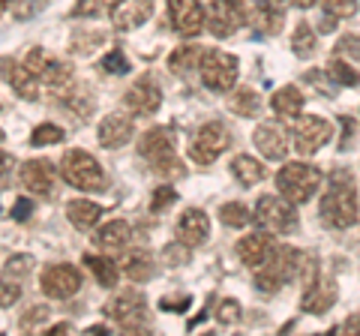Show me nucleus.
<instances>
[{
    "label": "nucleus",
    "instance_id": "f257e3e1",
    "mask_svg": "<svg viewBox=\"0 0 360 336\" xmlns=\"http://www.w3.org/2000/svg\"><path fill=\"white\" fill-rule=\"evenodd\" d=\"M321 222L328 228H352L357 222V183L354 174L348 168H333L328 177V189H324V198L319 205Z\"/></svg>",
    "mask_w": 360,
    "mask_h": 336
},
{
    "label": "nucleus",
    "instance_id": "f03ea898",
    "mask_svg": "<svg viewBox=\"0 0 360 336\" xmlns=\"http://www.w3.org/2000/svg\"><path fill=\"white\" fill-rule=\"evenodd\" d=\"M300 261L303 255L295 246H274V252L267 255L264 264L255 267V285L262 295H274L295 276H300Z\"/></svg>",
    "mask_w": 360,
    "mask_h": 336
},
{
    "label": "nucleus",
    "instance_id": "7ed1b4c3",
    "mask_svg": "<svg viewBox=\"0 0 360 336\" xmlns=\"http://www.w3.org/2000/svg\"><path fill=\"white\" fill-rule=\"evenodd\" d=\"M324 183V172L312 162H288L279 168L276 174V189L295 205H307V201L319 193Z\"/></svg>",
    "mask_w": 360,
    "mask_h": 336
},
{
    "label": "nucleus",
    "instance_id": "20e7f679",
    "mask_svg": "<svg viewBox=\"0 0 360 336\" xmlns=\"http://www.w3.org/2000/svg\"><path fill=\"white\" fill-rule=\"evenodd\" d=\"M139 153L150 162V168L162 177H177L184 174V165L177 160V150H174V138H172V129L165 127H153L141 136L139 141Z\"/></svg>",
    "mask_w": 360,
    "mask_h": 336
},
{
    "label": "nucleus",
    "instance_id": "39448f33",
    "mask_svg": "<svg viewBox=\"0 0 360 336\" xmlns=\"http://www.w3.org/2000/svg\"><path fill=\"white\" fill-rule=\"evenodd\" d=\"M60 177L70 186L84 189V193H105V183H108L103 165L87 150H66L60 160Z\"/></svg>",
    "mask_w": 360,
    "mask_h": 336
},
{
    "label": "nucleus",
    "instance_id": "423d86ee",
    "mask_svg": "<svg viewBox=\"0 0 360 336\" xmlns=\"http://www.w3.org/2000/svg\"><path fill=\"white\" fill-rule=\"evenodd\" d=\"M105 318H111L123 333H148L150 318H148V300L141 291H120L105 304Z\"/></svg>",
    "mask_w": 360,
    "mask_h": 336
},
{
    "label": "nucleus",
    "instance_id": "0eeeda50",
    "mask_svg": "<svg viewBox=\"0 0 360 336\" xmlns=\"http://www.w3.org/2000/svg\"><path fill=\"white\" fill-rule=\"evenodd\" d=\"M25 63H27V70L39 78V84H45L49 91H54V93L72 91L75 72H72V66L66 63V60L54 58V54H49L45 49H30Z\"/></svg>",
    "mask_w": 360,
    "mask_h": 336
},
{
    "label": "nucleus",
    "instance_id": "6e6552de",
    "mask_svg": "<svg viewBox=\"0 0 360 336\" xmlns=\"http://www.w3.org/2000/svg\"><path fill=\"white\" fill-rule=\"evenodd\" d=\"M252 219L270 234H288L297 228L295 201H288L285 195H262L255 201Z\"/></svg>",
    "mask_w": 360,
    "mask_h": 336
},
{
    "label": "nucleus",
    "instance_id": "1a4fd4ad",
    "mask_svg": "<svg viewBox=\"0 0 360 336\" xmlns=\"http://www.w3.org/2000/svg\"><path fill=\"white\" fill-rule=\"evenodd\" d=\"M198 72H201V82H205L210 91L225 93L231 91L234 82L240 75V60L234 54L222 51V49H210L201 54V63H198Z\"/></svg>",
    "mask_w": 360,
    "mask_h": 336
},
{
    "label": "nucleus",
    "instance_id": "9d476101",
    "mask_svg": "<svg viewBox=\"0 0 360 336\" xmlns=\"http://www.w3.org/2000/svg\"><path fill=\"white\" fill-rule=\"evenodd\" d=\"M229 144H231V136H229V129H225V123L210 120V123H201L195 129L193 141H189V156H193L198 165H210L225 153Z\"/></svg>",
    "mask_w": 360,
    "mask_h": 336
},
{
    "label": "nucleus",
    "instance_id": "9b49d317",
    "mask_svg": "<svg viewBox=\"0 0 360 336\" xmlns=\"http://www.w3.org/2000/svg\"><path fill=\"white\" fill-rule=\"evenodd\" d=\"M205 25L217 39H229L246 25V9L240 0H210Z\"/></svg>",
    "mask_w": 360,
    "mask_h": 336
},
{
    "label": "nucleus",
    "instance_id": "f8f14e48",
    "mask_svg": "<svg viewBox=\"0 0 360 336\" xmlns=\"http://www.w3.org/2000/svg\"><path fill=\"white\" fill-rule=\"evenodd\" d=\"M330 136H333V123L328 117L307 115V117H300V123L295 127V136L291 138H295V150L300 156H312L330 141Z\"/></svg>",
    "mask_w": 360,
    "mask_h": 336
},
{
    "label": "nucleus",
    "instance_id": "ddd939ff",
    "mask_svg": "<svg viewBox=\"0 0 360 336\" xmlns=\"http://www.w3.org/2000/svg\"><path fill=\"white\" fill-rule=\"evenodd\" d=\"M39 288L45 291V297L66 300L82 291V273L72 264H49L39 276Z\"/></svg>",
    "mask_w": 360,
    "mask_h": 336
},
{
    "label": "nucleus",
    "instance_id": "4468645a",
    "mask_svg": "<svg viewBox=\"0 0 360 336\" xmlns=\"http://www.w3.org/2000/svg\"><path fill=\"white\" fill-rule=\"evenodd\" d=\"M160 105H162V93H160V84H156L150 75L139 78V82L123 93V108L135 117H150V115H156Z\"/></svg>",
    "mask_w": 360,
    "mask_h": 336
},
{
    "label": "nucleus",
    "instance_id": "2eb2a0df",
    "mask_svg": "<svg viewBox=\"0 0 360 336\" xmlns=\"http://www.w3.org/2000/svg\"><path fill=\"white\" fill-rule=\"evenodd\" d=\"M168 15L180 37H198L205 30L207 9L201 6V0H168Z\"/></svg>",
    "mask_w": 360,
    "mask_h": 336
},
{
    "label": "nucleus",
    "instance_id": "dca6fc26",
    "mask_svg": "<svg viewBox=\"0 0 360 336\" xmlns=\"http://www.w3.org/2000/svg\"><path fill=\"white\" fill-rule=\"evenodd\" d=\"M336 297H340V288L330 276H312L307 279V288H303V297H300V309L309 312V316H324L330 312Z\"/></svg>",
    "mask_w": 360,
    "mask_h": 336
},
{
    "label": "nucleus",
    "instance_id": "f3484780",
    "mask_svg": "<svg viewBox=\"0 0 360 336\" xmlns=\"http://www.w3.org/2000/svg\"><path fill=\"white\" fill-rule=\"evenodd\" d=\"M252 141L264 160H285V153H288V132L283 123H276V120L258 123L252 132Z\"/></svg>",
    "mask_w": 360,
    "mask_h": 336
},
{
    "label": "nucleus",
    "instance_id": "a211bd4d",
    "mask_svg": "<svg viewBox=\"0 0 360 336\" xmlns=\"http://www.w3.org/2000/svg\"><path fill=\"white\" fill-rule=\"evenodd\" d=\"M54 181H58V168L49 160H27L21 165V186H25L30 195H39V198L51 195Z\"/></svg>",
    "mask_w": 360,
    "mask_h": 336
},
{
    "label": "nucleus",
    "instance_id": "6ab92c4d",
    "mask_svg": "<svg viewBox=\"0 0 360 336\" xmlns=\"http://www.w3.org/2000/svg\"><path fill=\"white\" fill-rule=\"evenodd\" d=\"M153 15V0H115L108 9V18L117 30L141 27Z\"/></svg>",
    "mask_w": 360,
    "mask_h": 336
},
{
    "label": "nucleus",
    "instance_id": "aec40b11",
    "mask_svg": "<svg viewBox=\"0 0 360 336\" xmlns=\"http://www.w3.org/2000/svg\"><path fill=\"white\" fill-rule=\"evenodd\" d=\"M0 75L4 82L13 87V91L21 96V99H37L39 96V78L27 70V63H18L13 58H0Z\"/></svg>",
    "mask_w": 360,
    "mask_h": 336
},
{
    "label": "nucleus",
    "instance_id": "412c9836",
    "mask_svg": "<svg viewBox=\"0 0 360 336\" xmlns=\"http://www.w3.org/2000/svg\"><path fill=\"white\" fill-rule=\"evenodd\" d=\"M207 234H210V219H207L205 210L189 207L186 214H180V219H177V240L180 243L201 246L207 240Z\"/></svg>",
    "mask_w": 360,
    "mask_h": 336
},
{
    "label": "nucleus",
    "instance_id": "4be33fe9",
    "mask_svg": "<svg viewBox=\"0 0 360 336\" xmlns=\"http://www.w3.org/2000/svg\"><path fill=\"white\" fill-rule=\"evenodd\" d=\"M274 252V240H270V231H252L246 234V238L238 240V259L246 264V267H255L267 261V255Z\"/></svg>",
    "mask_w": 360,
    "mask_h": 336
},
{
    "label": "nucleus",
    "instance_id": "5701e85b",
    "mask_svg": "<svg viewBox=\"0 0 360 336\" xmlns=\"http://www.w3.org/2000/svg\"><path fill=\"white\" fill-rule=\"evenodd\" d=\"M252 21L262 33L276 37L285 21V0H252Z\"/></svg>",
    "mask_w": 360,
    "mask_h": 336
},
{
    "label": "nucleus",
    "instance_id": "b1692460",
    "mask_svg": "<svg viewBox=\"0 0 360 336\" xmlns=\"http://www.w3.org/2000/svg\"><path fill=\"white\" fill-rule=\"evenodd\" d=\"M132 132H135V127H132L129 117L108 115L103 123H99V144L108 148V150H117V148H123V144L132 138Z\"/></svg>",
    "mask_w": 360,
    "mask_h": 336
},
{
    "label": "nucleus",
    "instance_id": "393cba45",
    "mask_svg": "<svg viewBox=\"0 0 360 336\" xmlns=\"http://www.w3.org/2000/svg\"><path fill=\"white\" fill-rule=\"evenodd\" d=\"M129 238H132L129 222H127V219H111L108 226H103V228L96 231L94 243H96V250H99V252L111 255V252H120L123 246L129 243Z\"/></svg>",
    "mask_w": 360,
    "mask_h": 336
},
{
    "label": "nucleus",
    "instance_id": "a878e982",
    "mask_svg": "<svg viewBox=\"0 0 360 336\" xmlns=\"http://www.w3.org/2000/svg\"><path fill=\"white\" fill-rule=\"evenodd\" d=\"M66 217H70V222L78 231H90L99 219H103V207H99L96 201H87V198H72L70 205H66Z\"/></svg>",
    "mask_w": 360,
    "mask_h": 336
},
{
    "label": "nucleus",
    "instance_id": "bb28decb",
    "mask_svg": "<svg viewBox=\"0 0 360 336\" xmlns=\"http://www.w3.org/2000/svg\"><path fill=\"white\" fill-rule=\"evenodd\" d=\"M270 108H274L276 117H297L303 111V91L295 84H285L270 96Z\"/></svg>",
    "mask_w": 360,
    "mask_h": 336
},
{
    "label": "nucleus",
    "instance_id": "cd10ccee",
    "mask_svg": "<svg viewBox=\"0 0 360 336\" xmlns=\"http://www.w3.org/2000/svg\"><path fill=\"white\" fill-rule=\"evenodd\" d=\"M231 174L240 186H255V183L264 181L267 172H264V165L258 160H252L250 153H240V156H234V162H231Z\"/></svg>",
    "mask_w": 360,
    "mask_h": 336
},
{
    "label": "nucleus",
    "instance_id": "c85d7f7f",
    "mask_svg": "<svg viewBox=\"0 0 360 336\" xmlns=\"http://www.w3.org/2000/svg\"><path fill=\"white\" fill-rule=\"evenodd\" d=\"M84 267L90 273L96 276V283L103 285V288H115L117 285V276H120V271H117V264L108 259V255H84Z\"/></svg>",
    "mask_w": 360,
    "mask_h": 336
},
{
    "label": "nucleus",
    "instance_id": "c756f323",
    "mask_svg": "<svg viewBox=\"0 0 360 336\" xmlns=\"http://www.w3.org/2000/svg\"><path fill=\"white\" fill-rule=\"evenodd\" d=\"M123 273H127L132 283H148L153 276V259L148 250H132L127 259H123Z\"/></svg>",
    "mask_w": 360,
    "mask_h": 336
},
{
    "label": "nucleus",
    "instance_id": "7c9ffc66",
    "mask_svg": "<svg viewBox=\"0 0 360 336\" xmlns=\"http://www.w3.org/2000/svg\"><path fill=\"white\" fill-rule=\"evenodd\" d=\"M201 51L198 46H180L172 51V58H168V70L177 72V75H186V72H193L198 70V63H201Z\"/></svg>",
    "mask_w": 360,
    "mask_h": 336
},
{
    "label": "nucleus",
    "instance_id": "2f4dec72",
    "mask_svg": "<svg viewBox=\"0 0 360 336\" xmlns=\"http://www.w3.org/2000/svg\"><path fill=\"white\" fill-rule=\"evenodd\" d=\"M291 51L297 54L300 60H309L315 51H319V39H315V30L307 25V21H300L291 33Z\"/></svg>",
    "mask_w": 360,
    "mask_h": 336
},
{
    "label": "nucleus",
    "instance_id": "473e14b6",
    "mask_svg": "<svg viewBox=\"0 0 360 336\" xmlns=\"http://www.w3.org/2000/svg\"><path fill=\"white\" fill-rule=\"evenodd\" d=\"M258 105H262V99H258V93L252 91V87H240V91H234L229 96V111L238 117H252L258 115Z\"/></svg>",
    "mask_w": 360,
    "mask_h": 336
},
{
    "label": "nucleus",
    "instance_id": "72a5a7b5",
    "mask_svg": "<svg viewBox=\"0 0 360 336\" xmlns=\"http://www.w3.org/2000/svg\"><path fill=\"white\" fill-rule=\"evenodd\" d=\"M324 75H328L336 87H357L360 84V72L352 66V60H342V58H333L328 63V70H324Z\"/></svg>",
    "mask_w": 360,
    "mask_h": 336
},
{
    "label": "nucleus",
    "instance_id": "f704fd0d",
    "mask_svg": "<svg viewBox=\"0 0 360 336\" xmlns=\"http://www.w3.org/2000/svg\"><path fill=\"white\" fill-rule=\"evenodd\" d=\"M99 46H105V33L103 30H78L72 33V39H70V51L72 54H94Z\"/></svg>",
    "mask_w": 360,
    "mask_h": 336
},
{
    "label": "nucleus",
    "instance_id": "c9c22d12",
    "mask_svg": "<svg viewBox=\"0 0 360 336\" xmlns=\"http://www.w3.org/2000/svg\"><path fill=\"white\" fill-rule=\"evenodd\" d=\"M250 219H252V210L240 205V201H229V205L219 207V222L225 228H243L250 226Z\"/></svg>",
    "mask_w": 360,
    "mask_h": 336
},
{
    "label": "nucleus",
    "instance_id": "e433bc0d",
    "mask_svg": "<svg viewBox=\"0 0 360 336\" xmlns=\"http://www.w3.org/2000/svg\"><path fill=\"white\" fill-rule=\"evenodd\" d=\"M58 141H63V129L58 123H39V127L30 132L33 148H49V144H58Z\"/></svg>",
    "mask_w": 360,
    "mask_h": 336
},
{
    "label": "nucleus",
    "instance_id": "4c0bfd02",
    "mask_svg": "<svg viewBox=\"0 0 360 336\" xmlns=\"http://www.w3.org/2000/svg\"><path fill=\"white\" fill-rule=\"evenodd\" d=\"M49 316H51V309L45 306V304H33V306H27V312L21 316V321H18V328L25 330V333H30V330H37V328H42L45 321H49Z\"/></svg>",
    "mask_w": 360,
    "mask_h": 336
},
{
    "label": "nucleus",
    "instance_id": "58836bf2",
    "mask_svg": "<svg viewBox=\"0 0 360 336\" xmlns=\"http://www.w3.org/2000/svg\"><path fill=\"white\" fill-rule=\"evenodd\" d=\"M99 70H103V72H111V75H127L132 66H129V60H127V54H123V49L117 46V49H111L105 58H103Z\"/></svg>",
    "mask_w": 360,
    "mask_h": 336
},
{
    "label": "nucleus",
    "instance_id": "ea45409f",
    "mask_svg": "<svg viewBox=\"0 0 360 336\" xmlns=\"http://www.w3.org/2000/svg\"><path fill=\"white\" fill-rule=\"evenodd\" d=\"M63 103L70 105L78 117H84V120H87V115H90V111H94V105H96V99L90 96L87 91H75V93L66 91V93H63Z\"/></svg>",
    "mask_w": 360,
    "mask_h": 336
},
{
    "label": "nucleus",
    "instance_id": "a19ab883",
    "mask_svg": "<svg viewBox=\"0 0 360 336\" xmlns=\"http://www.w3.org/2000/svg\"><path fill=\"white\" fill-rule=\"evenodd\" d=\"M217 318H219V324H238V321L243 318L240 304H238L234 297L219 300V304H217Z\"/></svg>",
    "mask_w": 360,
    "mask_h": 336
},
{
    "label": "nucleus",
    "instance_id": "79ce46f5",
    "mask_svg": "<svg viewBox=\"0 0 360 336\" xmlns=\"http://www.w3.org/2000/svg\"><path fill=\"white\" fill-rule=\"evenodd\" d=\"M18 297H21V285H18V279H13V276H0V306H13V304H18Z\"/></svg>",
    "mask_w": 360,
    "mask_h": 336
},
{
    "label": "nucleus",
    "instance_id": "37998d69",
    "mask_svg": "<svg viewBox=\"0 0 360 336\" xmlns=\"http://www.w3.org/2000/svg\"><path fill=\"white\" fill-rule=\"evenodd\" d=\"M324 13L333 18H352L357 13V0H321Z\"/></svg>",
    "mask_w": 360,
    "mask_h": 336
},
{
    "label": "nucleus",
    "instance_id": "c03bdc74",
    "mask_svg": "<svg viewBox=\"0 0 360 336\" xmlns=\"http://www.w3.org/2000/svg\"><path fill=\"white\" fill-rule=\"evenodd\" d=\"M49 4V0H13V18H18V21H27V18H33L39 13V9Z\"/></svg>",
    "mask_w": 360,
    "mask_h": 336
},
{
    "label": "nucleus",
    "instance_id": "a18cd8bd",
    "mask_svg": "<svg viewBox=\"0 0 360 336\" xmlns=\"http://www.w3.org/2000/svg\"><path fill=\"white\" fill-rule=\"evenodd\" d=\"M174 201H177L174 189H172V186H160V189L153 193V198H150V210H153V214H165V210L172 207Z\"/></svg>",
    "mask_w": 360,
    "mask_h": 336
},
{
    "label": "nucleus",
    "instance_id": "49530a36",
    "mask_svg": "<svg viewBox=\"0 0 360 336\" xmlns=\"http://www.w3.org/2000/svg\"><path fill=\"white\" fill-rule=\"evenodd\" d=\"M108 4L105 0H78V4L72 6V18H94L105 9Z\"/></svg>",
    "mask_w": 360,
    "mask_h": 336
},
{
    "label": "nucleus",
    "instance_id": "de8ad7c7",
    "mask_svg": "<svg viewBox=\"0 0 360 336\" xmlns=\"http://www.w3.org/2000/svg\"><path fill=\"white\" fill-rule=\"evenodd\" d=\"M30 267H33V259L30 255H13V259L6 261V276H13V279H18V276H25V273H30Z\"/></svg>",
    "mask_w": 360,
    "mask_h": 336
},
{
    "label": "nucleus",
    "instance_id": "09e8293b",
    "mask_svg": "<svg viewBox=\"0 0 360 336\" xmlns=\"http://www.w3.org/2000/svg\"><path fill=\"white\" fill-rule=\"evenodd\" d=\"M340 127H342V136H340V150H348L354 144V136H357V123H354V117H348V115H342L340 117Z\"/></svg>",
    "mask_w": 360,
    "mask_h": 336
},
{
    "label": "nucleus",
    "instance_id": "8fccbe9b",
    "mask_svg": "<svg viewBox=\"0 0 360 336\" xmlns=\"http://www.w3.org/2000/svg\"><path fill=\"white\" fill-rule=\"evenodd\" d=\"M162 259L168 261V264H184V261H189V246L186 243H172V246H165V252H162Z\"/></svg>",
    "mask_w": 360,
    "mask_h": 336
},
{
    "label": "nucleus",
    "instance_id": "3c124183",
    "mask_svg": "<svg viewBox=\"0 0 360 336\" xmlns=\"http://www.w3.org/2000/svg\"><path fill=\"white\" fill-rule=\"evenodd\" d=\"M336 54H348V58H360V37H354V33H348V37H342L340 42H336Z\"/></svg>",
    "mask_w": 360,
    "mask_h": 336
},
{
    "label": "nucleus",
    "instance_id": "603ef678",
    "mask_svg": "<svg viewBox=\"0 0 360 336\" xmlns=\"http://www.w3.org/2000/svg\"><path fill=\"white\" fill-rule=\"evenodd\" d=\"M189 304H193V297H189V295H184V297H162L160 309H165V312H184Z\"/></svg>",
    "mask_w": 360,
    "mask_h": 336
},
{
    "label": "nucleus",
    "instance_id": "864d4df0",
    "mask_svg": "<svg viewBox=\"0 0 360 336\" xmlns=\"http://www.w3.org/2000/svg\"><path fill=\"white\" fill-rule=\"evenodd\" d=\"M30 214H33V201H30V198H18L15 205H13V217H15L18 222L30 219Z\"/></svg>",
    "mask_w": 360,
    "mask_h": 336
},
{
    "label": "nucleus",
    "instance_id": "5fc2aeb1",
    "mask_svg": "<svg viewBox=\"0 0 360 336\" xmlns=\"http://www.w3.org/2000/svg\"><path fill=\"white\" fill-rule=\"evenodd\" d=\"M13 165H15V160H13V153L0 150V181H6V177H9V174H13Z\"/></svg>",
    "mask_w": 360,
    "mask_h": 336
},
{
    "label": "nucleus",
    "instance_id": "6e6d98bb",
    "mask_svg": "<svg viewBox=\"0 0 360 336\" xmlns=\"http://www.w3.org/2000/svg\"><path fill=\"white\" fill-rule=\"evenodd\" d=\"M342 330H345V333H352V336H360V312H354V316H348V318H345Z\"/></svg>",
    "mask_w": 360,
    "mask_h": 336
},
{
    "label": "nucleus",
    "instance_id": "4d7b16f0",
    "mask_svg": "<svg viewBox=\"0 0 360 336\" xmlns=\"http://www.w3.org/2000/svg\"><path fill=\"white\" fill-rule=\"evenodd\" d=\"M336 21H340V18H333V15L324 13V15L319 18V33H333V30H336Z\"/></svg>",
    "mask_w": 360,
    "mask_h": 336
},
{
    "label": "nucleus",
    "instance_id": "13d9d810",
    "mask_svg": "<svg viewBox=\"0 0 360 336\" xmlns=\"http://www.w3.org/2000/svg\"><path fill=\"white\" fill-rule=\"evenodd\" d=\"M70 330H72V324L63 321V324H54V328H49L45 333H49V336H58V333H70Z\"/></svg>",
    "mask_w": 360,
    "mask_h": 336
},
{
    "label": "nucleus",
    "instance_id": "bf43d9fd",
    "mask_svg": "<svg viewBox=\"0 0 360 336\" xmlns=\"http://www.w3.org/2000/svg\"><path fill=\"white\" fill-rule=\"evenodd\" d=\"M319 0H291V6H297V9H312Z\"/></svg>",
    "mask_w": 360,
    "mask_h": 336
},
{
    "label": "nucleus",
    "instance_id": "052dcab7",
    "mask_svg": "<svg viewBox=\"0 0 360 336\" xmlns=\"http://www.w3.org/2000/svg\"><path fill=\"white\" fill-rule=\"evenodd\" d=\"M9 6H13V0H0V15H4Z\"/></svg>",
    "mask_w": 360,
    "mask_h": 336
},
{
    "label": "nucleus",
    "instance_id": "680f3d73",
    "mask_svg": "<svg viewBox=\"0 0 360 336\" xmlns=\"http://www.w3.org/2000/svg\"><path fill=\"white\" fill-rule=\"evenodd\" d=\"M0 141H4V129H0Z\"/></svg>",
    "mask_w": 360,
    "mask_h": 336
}]
</instances>
